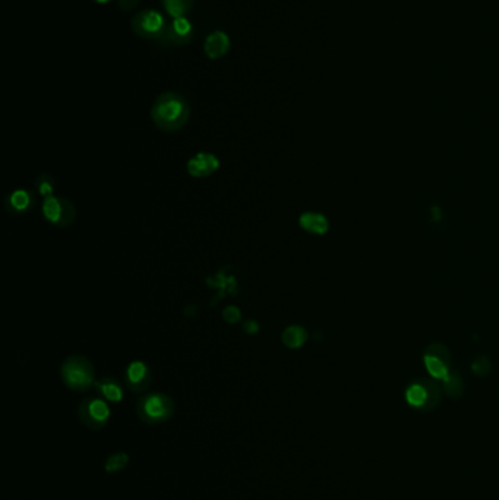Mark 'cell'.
Here are the masks:
<instances>
[{
	"label": "cell",
	"instance_id": "cell-7",
	"mask_svg": "<svg viewBox=\"0 0 499 500\" xmlns=\"http://www.w3.org/2000/svg\"><path fill=\"white\" fill-rule=\"evenodd\" d=\"M42 216L50 224L68 227L75 220L77 211L72 202H69L68 199L49 196L45 197V202H42Z\"/></svg>",
	"mask_w": 499,
	"mask_h": 500
},
{
	"label": "cell",
	"instance_id": "cell-13",
	"mask_svg": "<svg viewBox=\"0 0 499 500\" xmlns=\"http://www.w3.org/2000/svg\"><path fill=\"white\" fill-rule=\"evenodd\" d=\"M193 37V26L188 18H176L172 25H168V31L166 38L175 42L177 46H184Z\"/></svg>",
	"mask_w": 499,
	"mask_h": 500
},
{
	"label": "cell",
	"instance_id": "cell-21",
	"mask_svg": "<svg viewBox=\"0 0 499 500\" xmlns=\"http://www.w3.org/2000/svg\"><path fill=\"white\" fill-rule=\"evenodd\" d=\"M223 318L225 319L227 323H236V322L240 321L241 313H240L239 307H236V306H229V307H225V309L223 310Z\"/></svg>",
	"mask_w": 499,
	"mask_h": 500
},
{
	"label": "cell",
	"instance_id": "cell-25",
	"mask_svg": "<svg viewBox=\"0 0 499 500\" xmlns=\"http://www.w3.org/2000/svg\"><path fill=\"white\" fill-rule=\"evenodd\" d=\"M93 2H95V3H100V5H104V3H109V2H111V0H93Z\"/></svg>",
	"mask_w": 499,
	"mask_h": 500
},
{
	"label": "cell",
	"instance_id": "cell-4",
	"mask_svg": "<svg viewBox=\"0 0 499 500\" xmlns=\"http://www.w3.org/2000/svg\"><path fill=\"white\" fill-rule=\"evenodd\" d=\"M131 28L136 37L144 40H163L168 31L164 15L155 9L139 10L132 18Z\"/></svg>",
	"mask_w": 499,
	"mask_h": 500
},
{
	"label": "cell",
	"instance_id": "cell-2",
	"mask_svg": "<svg viewBox=\"0 0 499 500\" xmlns=\"http://www.w3.org/2000/svg\"><path fill=\"white\" fill-rule=\"evenodd\" d=\"M61 375L68 388L85 391L94 385V367L84 355H70L61 367Z\"/></svg>",
	"mask_w": 499,
	"mask_h": 500
},
{
	"label": "cell",
	"instance_id": "cell-15",
	"mask_svg": "<svg viewBox=\"0 0 499 500\" xmlns=\"http://www.w3.org/2000/svg\"><path fill=\"white\" fill-rule=\"evenodd\" d=\"M306 339H308L306 330L303 326H299V325H292V326L286 328L284 332L281 334L283 344L292 350L301 348L306 342Z\"/></svg>",
	"mask_w": 499,
	"mask_h": 500
},
{
	"label": "cell",
	"instance_id": "cell-23",
	"mask_svg": "<svg viewBox=\"0 0 499 500\" xmlns=\"http://www.w3.org/2000/svg\"><path fill=\"white\" fill-rule=\"evenodd\" d=\"M138 3H139V0H118V6L123 12H131V10L136 9Z\"/></svg>",
	"mask_w": 499,
	"mask_h": 500
},
{
	"label": "cell",
	"instance_id": "cell-5",
	"mask_svg": "<svg viewBox=\"0 0 499 500\" xmlns=\"http://www.w3.org/2000/svg\"><path fill=\"white\" fill-rule=\"evenodd\" d=\"M136 410L141 420H144L145 423L150 424H157L172 417V414L175 411V404L173 399L168 395L155 392L142 396L138 401Z\"/></svg>",
	"mask_w": 499,
	"mask_h": 500
},
{
	"label": "cell",
	"instance_id": "cell-22",
	"mask_svg": "<svg viewBox=\"0 0 499 500\" xmlns=\"http://www.w3.org/2000/svg\"><path fill=\"white\" fill-rule=\"evenodd\" d=\"M472 367L477 376H483L489 371V362H488V359H484V357H479V359L475 360Z\"/></svg>",
	"mask_w": 499,
	"mask_h": 500
},
{
	"label": "cell",
	"instance_id": "cell-10",
	"mask_svg": "<svg viewBox=\"0 0 499 500\" xmlns=\"http://www.w3.org/2000/svg\"><path fill=\"white\" fill-rule=\"evenodd\" d=\"M151 379L150 367L144 362L135 360L126 369V380L134 392L145 391L150 387Z\"/></svg>",
	"mask_w": 499,
	"mask_h": 500
},
{
	"label": "cell",
	"instance_id": "cell-1",
	"mask_svg": "<svg viewBox=\"0 0 499 500\" xmlns=\"http://www.w3.org/2000/svg\"><path fill=\"white\" fill-rule=\"evenodd\" d=\"M191 106L187 97L176 91H166L154 99L151 119L163 132H177L188 123Z\"/></svg>",
	"mask_w": 499,
	"mask_h": 500
},
{
	"label": "cell",
	"instance_id": "cell-20",
	"mask_svg": "<svg viewBox=\"0 0 499 500\" xmlns=\"http://www.w3.org/2000/svg\"><path fill=\"white\" fill-rule=\"evenodd\" d=\"M444 389L452 398H459L461 395L463 383H461L460 378L455 373H452V371L444 379Z\"/></svg>",
	"mask_w": 499,
	"mask_h": 500
},
{
	"label": "cell",
	"instance_id": "cell-16",
	"mask_svg": "<svg viewBox=\"0 0 499 500\" xmlns=\"http://www.w3.org/2000/svg\"><path fill=\"white\" fill-rule=\"evenodd\" d=\"M95 387L100 391V394H102L110 403H120L123 399V389L119 382H116L115 379L103 378L95 382Z\"/></svg>",
	"mask_w": 499,
	"mask_h": 500
},
{
	"label": "cell",
	"instance_id": "cell-12",
	"mask_svg": "<svg viewBox=\"0 0 499 500\" xmlns=\"http://www.w3.org/2000/svg\"><path fill=\"white\" fill-rule=\"evenodd\" d=\"M230 50V38L224 31H214L211 33L205 42H204V51L211 61L221 59Z\"/></svg>",
	"mask_w": 499,
	"mask_h": 500
},
{
	"label": "cell",
	"instance_id": "cell-18",
	"mask_svg": "<svg viewBox=\"0 0 499 500\" xmlns=\"http://www.w3.org/2000/svg\"><path fill=\"white\" fill-rule=\"evenodd\" d=\"M127 462H129V456H127L125 452L113 453V455L109 456V460L106 461L104 468H106L107 473H116V471L123 469Z\"/></svg>",
	"mask_w": 499,
	"mask_h": 500
},
{
	"label": "cell",
	"instance_id": "cell-8",
	"mask_svg": "<svg viewBox=\"0 0 499 500\" xmlns=\"http://www.w3.org/2000/svg\"><path fill=\"white\" fill-rule=\"evenodd\" d=\"M78 414L81 421L88 428H103L110 419V408L106 401L100 398H87L79 404Z\"/></svg>",
	"mask_w": 499,
	"mask_h": 500
},
{
	"label": "cell",
	"instance_id": "cell-14",
	"mask_svg": "<svg viewBox=\"0 0 499 500\" xmlns=\"http://www.w3.org/2000/svg\"><path fill=\"white\" fill-rule=\"evenodd\" d=\"M299 225H301L305 232L310 234H325L330 228V223L325 218L324 213L319 212H303L301 218H299Z\"/></svg>",
	"mask_w": 499,
	"mask_h": 500
},
{
	"label": "cell",
	"instance_id": "cell-6",
	"mask_svg": "<svg viewBox=\"0 0 499 500\" xmlns=\"http://www.w3.org/2000/svg\"><path fill=\"white\" fill-rule=\"evenodd\" d=\"M423 363L429 375L435 379L444 380L451 373V354L441 342H434L426 347Z\"/></svg>",
	"mask_w": 499,
	"mask_h": 500
},
{
	"label": "cell",
	"instance_id": "cell-17",
	"mask_svg": "<svg viewBox=\"0 0 499 500\" xmlns=\"http://www.w3.org/2000/svg\"><path fill=\"white\" fill-rule=\"evenodd\" d=\"M193 0H163V6L170 17L183 18L192 9Z\"/></svg>",
	"mask_w": 499,
	"mask_h": 500
},
{
	"label": "cell",
	"instance_id": "cell-3",
	"mask_svg": "<svg viewBox=\"0 0 499 500\" xmlns=\"http://www.w3.org/2000/svg\"><path fill=\"white\" fill-rule=\"evenodd\" d=\"M406 401L418 411H432L441 401L439 385L435 380L426 378L413 380L406 389Z\"/></svg>",
	"mask_w": 499,
	"mask_h": 500
},
{
	"label": "cell",
	"instance_id": "cell-11",
	"mask_svg": "<svg viewBox=\"0 0 499 500\" xmlns=\"http://www.w3.org/2000/svg\"><path fill=\"white\" fill-rule=\"evenodd\" d=\"M3 205L10 216H24L34 207V195L30 191L17 189L6 196Z\"/></svg>",
	"mask_w": 499,
	"mask_h": 500
},
{
	"label": "cell",
	"instance_id": "cell-19",
	"mask_svg": "<svg viewBox=\"0 0 499 500\" xmlns=\"http://www.w3.org/2000/svg\"><path fill=\"white\" fill-rule=\"evenodd\" d=\"M35 186H37L38 193L42 195L45 197L53 196V193L56 191V182L49 175H40L37 177V180H35Z\"/></svg>",
	"mask_w": 499,
	"mask_h": 500
},
{
	"label": "cell",
	"instance_id": "cell-24",
	"mask_svg": "<svg viewBox=\"0 0 499 500\" xmlns=\"http://www.w3.org/2000/svg\"><path fill=\"white\" fill-rule=\"evenodd\" d=\"M244 328H245V331H246V332H249V334H256V332L260 331V325L256 323L255 321H252V319H251V321H248V322H245Z\"/></svg>",
	"mask_w": 499,
	"mask_h": 500
},
{
	"label": "cell",
	"instance_id": "cell-9",
	"mask_svg": "<svg viewBox=\"0 0 499 500\" xmlns=\"http://www.w3.org/2000/svg\"><path fill=\"white\" fill-rule=\"evenodd\" d=\"M220 167V161L214 154L199 152L188 161L187 168L192 177H207L216 173Z\"/></svg>",
	"mask_w": 499,
	"mask_h": 500
}]
</instances>
